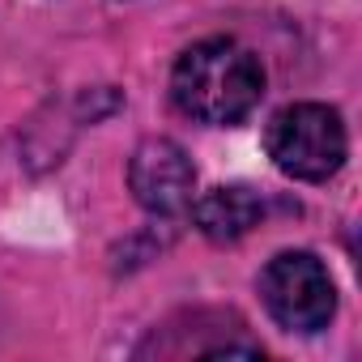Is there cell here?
Listing matches in <instances>:
<instances>
[{
  "label": "cell",
  "mask_w": 362,
  "mask_h": 362,
  "mask_svg": "<svg viewBox=\"0 0 362 362\" xmlns=\"http://www.w3.org/2000/svg\"><path fill=\"white\" fill-rule=\"evenodd\" d=\"M264 94L260 60L235 39H205L175 64L170 98L201 124H239Z\"/></svg>",
  "instance_id": "6da1fadb"
},
{
  "label": "cell",
  "mask_w": 362,
  "mask_h": 362,
  "mask_svg": "<svg viewBox=\"0 0 362 362\" xmlns=\"http://www.w3.org/2000/svg\"><path fill=\"white\" fill-rule=\"evenodd\" d=\"M264 149L281 175L320 184L345 162V124L324 103H294L269 119Z\"/></svg>",
  "instance_id": "7a4b0ae2"
},
{
  "label": "cell",
  "mask_w": 362,
  "mask_h": 362,
  "mask_svg": "<svg viewBox=\"0 0 362 362\" xmlns=\"http://www.w3.org/2000/svg\"><path fill=\"white\" fill-rule=\"evenodd\" d=\"M260 298H264L269 315L290 332H320L337 307L332 277L311 252L273 256L260 273Z\"/></svg>",
  "instance_id": "3957f363"
},
{
  "label": "cell",
  "mask_w": 362,
  "mask_h": 362,
  "mask_svg": "<svg viewBox=\"0 0 362 362\" xmlns=\"http://www.w3.org/2000/svg\"><path fill=\"white\" fill-rule=\"evenodd\" d=\"M128 188H132L141 209H149L158 218H175L192 205L197 166L175 141L149 136V141L136 145V153L128 162Z\"/></svg>",
  "instance_id": "277c9868"
},
{
  "label": "cell",
  "mask_w": 362,
  "mask_h": 362,
  "mask_svg": "<svg viewBox=\"0 0 362 362\" xmlns=\"http://www.w3.org/2000/svg\"><path fill=\"white\" fill-rule=\"evenodd\" d=\"M192 214H197V226H201L205 239H214V243H235V239H243V235L264 218V201H260V192L247 188V184H222V188L205 192Z\"/></svg>",
  "instance_id": "5b68a950"
}]
</instances>
